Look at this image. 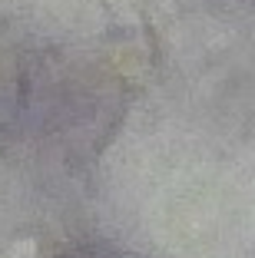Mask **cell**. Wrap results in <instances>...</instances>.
<instances>
[{
	"instance_id": "3",
	"label": "cell",
	"mask_w": 255,
	"mask_h": 258,
	"mask_svg": "<svg viewBox=\"0 0 255 258\" xmlns=\"http://www.w3.org/2000/svg\"><path fill=\"white\" fill-rule=\"evenodd\" d=\"M27 99H30V76L20 73V106H27Z\"/></svg>"
},
{
	"instance_id": "2",
	"label": "cell",
	"mask_w": 255,
	"mask_h": 258,
	"mask_svg": "<svg viewBox=\"0 0 255 258\" xmlns=\"http://www.w3.org/2000/svg\"><path fill=\"white\" fill-rule=\"evenodd\" d=\"M139 27H143V37H146V46H149V63L159 70V63H163V43H159V33H156V23H152V17L139 14Z\"/></svg>"
},
{
	"instance_id": "1",
	"label": "cell",
	"mask_w": 255,
	"mask_h": 258,
	"mask_svg": "<svg viewBox=\"0 0 255 258\" xmlns=\"http://www.w3.org/2000/svg\"><path fill=\"white\" fill-rule=\"evenodd\" d=\"M126 116H129V99H123V103H120V109H116V116H113V122L103 129V136L96 139V146H93V156H96V159L103 156L106 149H110V143H113V139L120 136V129H123V122H126Z\"/></svg>"
}]
</instances>
